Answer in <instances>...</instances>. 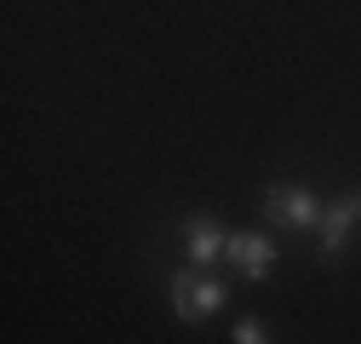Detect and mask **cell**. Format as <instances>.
<instances>
[{"mask_svg":"<svg viewBox=\"0 0 361 344\" xmlns=\"http://www.w3.org/2000/svg\"><path fill=\"white\" fill-rule=\"evenodd\" d=\"M166 298H172V316L195 327V321H207L212 310L230 305V287H224L218 276H207V270H184V276L166 281Z\"/></svg>","mask_w":361,"mask_h":344,"instance_id":"cell-1","label":"cell"},{"mask_svg":"<svg viewBox=\"0 0 361 344\" xmlns=\"http://www.w3.org/2000/svg\"><path fill=\"white\" fill-rule=\"evenodd\" d=\"M322 212H327V201L298 190V184H269L264 190V219L281 224V230H322Z\"/></svg>","mask_w":361,"mask_h":344,"instance_id":"cell-2","label":"cell"},{"mask_svg":"<svg viewBox=\"0 0 361 344\" xmlns=\"http://www.w3.org/2000/svg\"><path fill=\"white\" fill-rule=\"evenodd\" d=\"M224 258H230V264H235V276L241 281H269V276H276V241H269V235H258V230H241V235H230V241H224Z\"/></svg>","mask_w":361,"mask_h":344,"instance_id":"cell-3","label":"cell"},{"mask_svg":"<svg viewBox=\"0 0 361 344\" xmlns=\"http://www.w3.org/2000/svg\"><path fill=\"white\" fill-rule=\"evenodd\" d=\"M224 241H230V235L218 230V219H207V212H190V219H184V247H190V270H207V264H218Z\"/></svg>","mask_w":361,"mask_h":344,"instance_id":"cell-4","label":"cell"},{"mask_svg":"<svg viewBox=\"0 0 361 344\" xmlns=\"http://www.w3.org/2000/svg\"><path fill=\"white\" fill-rule=\"evenodd\" d=\"M355 219H361V212H355V195H344V201H333V207L322 212V230H315V241H322V258H338V252H344Z\"/></svg>","mask_w":361,"mask_h":344,"instance_id":"cell-5","label":"cell"},{"mask_svg":"<svg viewBox=\"0 0 361 344\" xmlns=\"http://www.w3.org/2000/svg\"><path fill=\"white\" fill-rule=\"evenodd\" d=\"M235 344H269V327H264L258 316H241V321H235Z\"/></svg>","mask_w":361,"mask_h":344,"instance_id":"cell-6","label":"cell"},{"mask_svg":"<svg viewBox=\"0 0 361 344\" xmlns=\"http://www.w3.org/2000/svg\"><path fill=\"white\" fill-rule=\"evenodd\" d=\"M355 212H361V190H355Z\"/></svg>","mask_w":361,"mask_h":344,"instance_id":"cell-7","label":"cell"}]
</instances>
